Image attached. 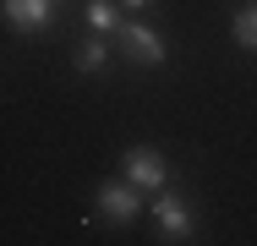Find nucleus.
Segmentation results:
<instances>
[{
  "label": "nucleus",
  "mask_w": 257,
  "mask_h": 246,
  "mask_svg": "<svg viewBox=\"0 0 257 246\" xmlns=\"http://www.w3.org/2000/svg\"><path fill=\"white\" fill-rule=\"evenodd\" d=\"M120 6H132V11H143V6H154V0H120Z\"/></svg>",
  "instance_id": "1a4fd4ad"
},
{
  "label": "nucleus",
  "mask_w": 257,
  "mask_h": 246,
  "mask_svg": "<svg viewBox=\"0 0 257 246\" xmlns=\"http://www.w3.org/2000/svg\"><path fill=\"white\" fill-rule=\"evenodd\" d=\"M50 17H55V0H6V22L17 33H39V28H50Z\"/></svg>",
  "instance_id": "39448f33"
},
{
  "label": "nucleus",
  "mask_w": 257,
  "mask_h": 246,
  "mask_svg": "<svg viewBox=\"0 0 257 246\" xmlns=\"http://www.w3.org/2000/svg\"><path fill=\"white\" fill-rule=\"evenodd\" d=\"M137 186H120V181H109V186H99V219H109V224H132L137 219Z\"/></svg>",
  "instance_id": "20e7f679"
},
{
  "label": "nucleus",
  "mask_w": 257,
  "mask_h": 246,
  "mask_svg": "<svg viewBox=\"0 0 257 246\" xmlns=\"http://www.w3.org/2000/svg\"><path fill=\"white\" fill-rule=\"evenodd\" d=\"M120 170H126V181L137 192H170V164H164V153H154V148H126Z\"/></svg>",
  "instance_id": "f257e3e1"
},
{
  "label": "nucleus",
  "mask_w": 257,
  "mask_h": 246,
  "mask_svg": "<svg viewBox=\"0 0 257 246\" xmlns=\"http://www.w3.org/2000/svg\"><path fill=\"white\" fill-rule=\"evenodd\" d=\"M104 60H109V39H104V33L82 39V49H77V71H104Z\"/></svg>",
  "instance_id": "0eeeda50"
},
{
  "label": "nucleus",
  "mask_w": 257,
  "mask_h": 246,
  "mask_svg": "<svg viewBox=\"0 0 257 246\" xmlns=\"http://www.w3.org/2000/svg\"><path fill=\"white\" fill-rule=\"evenodd\" d=\"M154 224H159L164 241H186L192 235V208L175 192H154Z\"/></svg>",
  "instance_id": "7ed1b4c3"
},
{
  "label": "nucleus",
  "mask_w": 257,
  "mask_h": 246,
  "mask_svg": "<svg viewBox=\"0 0 257 246\" xmlns=\"http://www.w3.org/2000/svg\"><path fill=\"white\" fill-rule=\"evenodd\" d=\"M235 44L257 49V6H241V11H235Z\"/></svg>",
  "instance_id": "6e6552de"
},
{
  "label": "nucleus",
  "mask_w": 257,
  "mask_h": 246,
  "mask_svg": "<svg viewBox=\"0 0 257 246\" xmlns=\"http://www.w3.org/2000/svg\"><path fill=\"white\" fill-rule=\"evenodd\" d=\"M88 22H93V33H104V39H115V33L126 28L115 0H88Z\"/></svg>",
  "instance_id": "423d86ee"
},
{
  "label": "nucleus",
  "mask_w": 257,
  "mask_h": 246,
  "mask_svg": "<svg viewBox=\"0 0 257 246\" xmlns=\"http://www.w3.org/2000/svg\"><path fill=\"white\" fill-rule=\"evenodd\" d=\"M115 44L126 60H137V66H164V39H159L154 28H143V22H126L120 33H115Z\"/></svg>",
  "instance_id": "f03ea898"
}]
</instances>
